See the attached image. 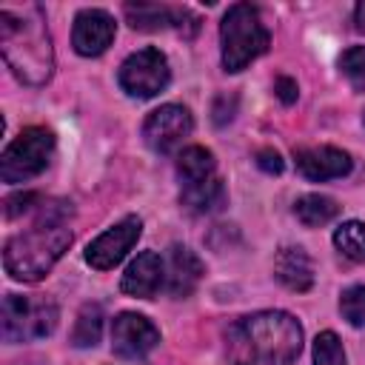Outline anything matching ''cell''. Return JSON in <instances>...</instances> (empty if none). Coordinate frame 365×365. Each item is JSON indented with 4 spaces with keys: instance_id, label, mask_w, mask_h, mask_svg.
Instances as JSON below:
<instances>
[{
    "instance_id": "1",
    "label": "cell",
    "mask_w": 365,
    "mask_h": 365,
    "mask_svg": "<svg viewBox=\"0 0 365 365\" xmlns=\"http://www.w3.org/2000/svg\"><path fill=\"white\" fill-rule=\"evenodd\" d=\"M71 205L63 200L43 202L37 208V220L31 228L14 234L3 248V265L14 279L37 282L43 279L51 265L63 257V251L71 245L68 231Z\"/></svg>"
},
{
    "instance_id": "2",
    "label": "cell",
    "mask_w": 365,
    "mask_h": 365,
    "mask_svg": "<svg viewBox=\"0 0 365 365\" xmlns=\"http://www.w3.org/2000/svg\"><path fill=\"white\" fill-rule=\"evenodd\" d=\"M0 48L17 80L29 86H43L51 77V37L46 14L37 3H26L20 9H0Z\"/></svg>"
},
{
    "instance_id": "3",
    "label": "cell",
    "mask_w": 365,
    "mask_h": 365,
    "mask_svg": "<svg viewBox=\"0 0 365 365\" xmlns=\"http://www.w3.org/2000/svg\"><path fill=\"white\" fill-rule=\"evenodd\" d=\"M231 336L245 348L251 362L262 365H291L302 351V325L288 311H257L242 317Z\"/></svg>"
},
{
    "instance_id": "4",
    "label": "cell",
    "mask_w": 365,
    "mask_h": 365,
    "mask_svg": "<svg viewBox=\"0 0 365 365\" xmlns=\"http://www.w3.org/2000/svg\"><path fill=\"white\" fill-rule=\"evenodd\" d=\"M220 43H222L225 71H242L251 60H257L271 43V34L259 17V9L251 3L228 6L220 23Z\"/></svg>"
},
{
    "instance_id": "5",
    "label": "cell",
    "mask_w": 365,
    "mask_h": 365,
    "mask_svg": "<svg viewBox=\"0 0 365 365\" xmlns=\"http://www.w3.org/2000/svg\"><path fill=\"white\" fill-rule=\"evenodd\" d=\"M57 305L40 294H6L3 299V336L9 342H31L43 339L57 328Z\"/></svg>"
},
{
    "instance_id": "6",
    "label": "cell",
    "mask_w": 365,
    "mask_h": 365,
    "mask_svg": "<svg viewBox=\"0 0 365 365\" xmlns=\"http://www.w3.org/2000/svg\"><path fill=\"white\" fill-rule=\"evenodd\" d=\"M54 154V134L48 128H40V125H31V128H23L3 151L0 157V177L3 182H26L31 177H37L48 160Z\"/></svg>"
},
{
    "instance_id": "7",
    "label": "cell",
    "mask_w": 365,
    "mask_h": 365,
    "mask_svg": "<svg viewBox=\"0 0 365 365\" xmlns=\"http://www.w3.org/2000/svg\"><path fill=\"white\" fill-rule=\"evenodd\" d=\"M171 80V68L168 60L160 48H140L134 54H128L120 66V86L125 94L148 100L154 94H160Z\"/></svg>"
},
{
    "instance_id": "8",
    "label": "cell",
    "mask_w": 365,
    "mask_h": 365,
    "mask_svg": "<svg viewBox=\"0 0 365 365\" xmlns=\"http://www.w3.org/2000/svg\"><path fill=\"white\" fill-rule=\"evenodd\" d=\"M194 131V117L185 106L165 103L154 108L143 123V140L157 154H171Z\"/></svg>"
},
{
    "instance_id": "9",
    "label": "cell",
    "mask_w": 365,
    "mask_h": 365,
    "mask_svg": "<svg viewBox=\"0 0 365 365\" xmlns=\"http://www.w3.org/2000/svg\"><path fill=\"white\" fill-rule=\"evenodd\" d=\"M140 234H143V220L140 217H123L117 225H111L108 231H103L97 240H91L88 242V248H86V262L91 265V268H97V271H108V268H114L131 248H134V242L140 240Z\"/></svg>"
},
{
    "instance_id": "10",
    "label": "cell",
    "mask_w": 365,
    "mask_h": 365,
    "mask_svg": "<svg viewBox=\"0 0 365 365\" xmlns=\"http://www.w3.org/2000/svg\"><path fill=\"white\" fill-rule=\"evenodd\" d=\"M160 345V331L143 314H120L111 322V348L123 359H145Z\"/></svg>"
},
{
    "instance_id": "11",
    "label": "cell",
    "mask_w": 365,
    "mask_h": 365,
    "mask_svg": "<svg viewBox=\"0 0 365 365\" xmlns=\"http://www.w3.org/2000/svg\"><path fill=\"white\" fill-rule=\"evenodd\" d=\"M125 17L131 29L140 31H160L174 26L182 37H194L200 29V20L188 9H174V6H160V3H128Z\"/></svg>"
},
{
    "instance_id": "12",
    "label": "cell",
    "mask_w": 365,
    "mask_h": 365,
    "mask_svg": "<svg viewBox=\"0 0 365 365\" xmlns=\"http://www.w3.org/2000/svg\"><path fill=\"white\" fill-rule=\"evenodd\" d=\"M294 163L297 171L311 180V182H325V180H336L345 177L351 171V154L336 148V145H308V148H297L294 151Z\"/></svg>"
},
{
    "instance_id": "13",
    "label": "cell",
    "mask_w": 365,
    "mask_h": 365,
    "mask_svg": "<svg viewBox=\"0 0 365 365\" xmlns=\"http://www.w3.org/2000/svg\"><path fill=\"white\" fill-rule=\"evenodd\" d=\"M114 17L103 9H83L74 17V31H71V43L74 51L83 57H97L103 54L111 40H114Z\"/></svg>"
},
{
    "instance_id": "14",
    "label": "cell",
    "mask_w": 365,
    "mask_h": 365,
    "mask_svg": "<svg viewBox=\"0 0 365 365\" xmlns=\"http://www.w3.org/2000/svg\"><path fill=\"white\" fill-rule=\"evenodd\" d=\"M123 294L137 297V299H151L157 297L160 288H165V259L154 251L137 254V259L128 262L123 279H120Z\"/></svg>"
},
{
    "instance_id": "15",
    "label": "cell",
    "mask_w": 365,
    "mask_h": 365,
    "mask_svg": "<svg viewBox=\"0 0 365 365\" xmlns=\"http://www.w3.org/2000/svg\"><path fill=\"white\" fill-rule=\"evenodd\" d=\"M202 274H205V268L191 248H185V245L168 248V254H165V288L171 297H188L200 285Z\"/></svg>"
},
{
    "instance_id": "16",
    "label": "cell",
    "mask_w": 365,
    "mask_h": 365,
    "mask_svg": "<svg viewBox=\"0 0 365 365\" xmlns=\"http://www.w3.org/2000/svg\"><path fill=\"white\" fill-rule=\"evenodd\" d=\"M274 274L277 279L288 288V291H308L314 285V265H311V257L305 254V248L299 245H288L277 254L274 259Z\"/></svg>"
},
{
    "instance_id": "17",
    "label": "cell",
    "mask_w": 365,
    "mask_h": 365,
    "mask_svg": "<svg viewBox=\"0 0 365 365\" xmlns=\"http://www.w3.org/2000/svg\"><path fill=\"white\" fill-rule=\"evenodd\" d=\"M177 174H180L182 188L200 185V182L217 177V160H214V154H211L208 148H202V145H188V148H182L180 157H177Z\"/></svg>"
},
{
    "instance_id": "18",
    "label": "cell",
    "mask_w": 365,
    "mask_h": 365,
    "mask_svg": "<svg viewBox=\"0 0 365 365\" xmlns=\"http://www.w3.org/2000/svg\"><path fill=\"white\" fill-rule=\"evenodd\" d=\"M180 202L191 211V214H211L220 211L225 205V185L220 177H211L200 185H188L180 191Z\"/></svg>"
},
{
    "instance_id": "19",
    "label": "cell",
    "mask_w": 365,
    "mask_h": 365,
    "mask_svg": "<svg viewBox=\"0 0 365 365\" xmlns=\"http://www.w3.org/2000/svg\"><path fill=\"white\" fill-rule=\"evenodd\" d=\"M294 214L302 225L319 228V225H328L331 220H336L339 202L334 197H325V194H305L294 202Z\"/></svg>"
},
{
    "instance_id": "20",
    "label": "cell",
    "mask_w": 365,
    "mask_h": 365,
    "mask_svg": "<svg viewBox=\"0 0 365 365\" xmlns=\"http://www.w3.org/2000/svg\"><path fill=\"white\" fill-rule=\"evenodd\" d=\"M103 334V308L97 302H86L77 314L74 331H71V345L77 348H94Z\"/></svg>"
},
{
    "instance_id": "21",
    "label": "cell",
    "mask_w": 365,
    "mask_h": 365,
    "mask_svg": "<svg viewBox=\"0 0 365 365\" xmlns=\"http://www.w3.org/2000/svg\"><path fill=\"white\" fill-rule=\"evenodd\" d=\"M334 245L342 257L354 262H365V225L359 220H348L334 231Z\"/></svg>"
},
{
    "instance_id": "22",
    "label": "cell",
    "mask_w": 365,
    "mask_h": 365,
    "mask_svg": "<svg viewBox=\"0 0 365 365\" xmlns=\"http://www.w3.org/2000/svg\"><path fill=\"white\" fill-rule=\"evenodd\" d=\"M314 365H345V351L334 331H322L314 339Z\"/></svg>"
},
{
    "instance_id": "23",
    "label": "cell",
    "mask_w": 365,
    "mask_h": 365,
    "mask_svg": "<svg viewBox=\"0 0 365 365\" xmlns=\"http://www.w3.org/2000/svg\"><path fill=\"white\" fill-rule=\"evenodd\" d=\"M339 311L354 328H365V285H351L339 297Z\"/></svg>"
},
{
    "instance_id": "24",
    "label": "cell",
    "mask_w": 365,
    "mask_h": 365,
    "mask_svg": "<svg viewBox=\"0 0 365 365\" xmlns=\"http://www.w3.org/2000/svg\"><path fill=\"white\" fill-rule=\"evenodd\" d=\"M339 68L356 91H365V46H354V48L342 51Z\"/></svg>"
},
{
    "instance_id": "25",
    "label": "cell",
    "mask_w": 365,
    "mask_h": 365,
    "mask_svg": "<svg viewBox=\"0 0 365 365\" xmlns=\"http://www.w3.org/2000/svg\"><path fill=\"white\" fill-rule=\"evenodd\" d=\"M37 194H31V191H23V194H11V197H6V202H3V211H6V217L9 220H14V217H20V214H26V211H31V208H40L37 205Z\"/></svg>"
},
{
    "instance_id": "26",
    "label": "cell",
    "mask_w": 365,
    "mask_h": 365,
    "mask_svg": "<svg viewBox=\"0 0 365 365\" xmlns=\"http://www.w3.org/2000/svg\"><path fill=\"white\" fill-rule=\"evenodd\" d=\"M234 111H237V94H217L214 108H211L214 123H217V125H225V123L234 117Z\"/></svg>"
},
{
    "instance_id": "27",
    "label": "cell",
    "mask_w": 365,
    "mask_h": 365,
    "mask_svg": "<svg viewBox=\"0 0 365 365\" xmlns=\"http://www.w3.org/2000/svg\"><path fill=\"white\" fill-rule=\"evenodd\" d=\"M257 165H259L265 174H279L285 163H282L279 151H274V148H259V151H257Z\"/></svg>"
},
{
    "instance_id": "28",
    "label": "cell",
    "mask_w": 365,
    "mask_h": 365,
    "mask_svg": "<svg viewBox=\"0 0 365 365\" xmlns=\"http://www.w3.org/2000/svg\"><path fill=\"white\" fill-rule=\"evenodd\" d=\"M274 91H277V97H279L285 106H291V103L297 100V94H299V91H297V83H294L291 77H279V80L274 83Z\"/></svg>"
},
{
    "instance_id": "29",
    "label": "cell",
    "mask_w": 365,
    "mask_h": 365,
    "mask_svg": "<svg viewBox=\"0 0 365 365\" xmlns=\"http://www.w3.org/2000/svg\"><path fill=\"white\" fill-rule=\"evenodd\" d=\"M354 29H356L359 34H365V0L356 3V9H354Z\"/></svg>"
},
{
    "instance_id": "30",
    "label": "cell",
    "mask_w": 365,
    "mask_h": 365,
    "mask_svg": "<svg viewBox=\"0 0 365 365\" xmlns=\"http://www.w3.org/2000/svg\"><path fill=\"white\" fill-rule=\"evenodd\" d=\"M237 365H254V362H237Z\"/></svg>"
},
{
    "instance_id": "31",
    "label": "cell",
    "mask_w": 365,
    "mask_h": 365,
    "mask_svg": "<svg viewBox=\"0 0 365 365\" xmlns=\"http://www.w3.org/2000/svg\"><path fill=\"white\" fill-rule=\"evenodd\" d=\"M362 120H365V117H362Z\"/></svg>"
}]
</instances>
